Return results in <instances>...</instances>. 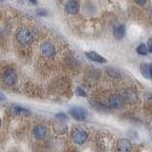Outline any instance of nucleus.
Returning a JSON list of instances; mask_svg holds the SVG:
<instances>
[{"label": "nucleus", "instance_id": "8", "mask_svg": "<svg viewBox=\"0 0 152 152\" xmlns=\"http://www.w3.org/2000/svg\"><path fill=\"white\" fill-rule=\"evenodd\" d=\"M79 11H80V6L76 1L70 0V1H69L66 4V12L68 13L76 14L79 12Z\"/></svg>", "mask_w": 152, "mask_h": 152}, {"label": "nucleus", "instance_id": "12", "mask_svg": "<svg viewBox=\"0 0 152 152\" xmlns=\"http://www.w3.org/2000/svg\"><path fill=\"white\" fill-rule=\"evenodd\" d=\"M11 113L13 114V115H28V114H30V111L21 107L12 106L11 107Z\"/></svg>", "mask_w": 152, "mask_h": 152}, {"label": "nucleus", "instance_id": "6", "mask_svg": "<svg viewBox=\"0 0 152 152\" xmlns=\"http://www.w3.org/2000/svg\"><path fill=\"white\" fill-rule=\"evenodd\" d=\"M41 51L42 53L47 57H51L55 53V49L52 44L49 42H45L41 45Z\"/></svg>", "mask_w": 152, "mask_h": 152}, {"label": "nucleus", "instance_id": "15", "mask_svg": "<svg viewBox=\"0 0 152 152\" xmlns=\"http://www.w3.org/2000/svg\"><path fill=\"white\" fill-rule=\"evenodd\" d=\"M137 52L141 55H145L147 53V50H148V49H147V46L145 44H141L139 47L137 48Z\"/></svg>", "mask_w": 152, "mask_h": 152}, {"label": "nucleus", "instance_id": "5", "mask_svg": "<svg viewBox=\"0 0 152 152\" xmlns=\"http://www.w3.org/2000/svg\"><path fill=\"white\" fill-rule=\"evenodd\" d=\"M49 134V130L48 128L42 125H38L33 128V135H34L37 139H45V138Z\"/></svg>", "mask_w": 152, "mask_h": 152}, {"label": "nucleus", "instance_id": "19", "mask_svg": "<svg viewBox=\"0 0 152 152\" xmlns=\"http://www.w3.org/2000/svg\"><path fill=\"white\" fill-rule=\"evenodd\" d=\"M147 49L150 52H152V39H149L148 42H147Z\"/></svg>", "mask_w": 152, "mask_h": 152}, {"label": "nucleus", "instance_id": "16", "mask_svg": "<svg viewBox=\"0 0 152 152\" xmlns=\"http://www.w3.org/2000/svg\"><path fill=\"white\" fill-rule=\"evenodd\" d=\"M107 72L108 73L109 76H111V77H119L120 76V73H119V71L115 69H112V68H109L107 69Z\"/></svg>", "mask_w": 152, "mask_h": 152}, {"label": "nucleus", "instance_id": "3", "mask_svg": "<svg viewBox=\"0 0 152 152\" xmlns=\"http://www.w3.org/2000/svg\"><path fill=\"white\" fill-rule=\"evenodd\" d=\"M3 81L6 85L12 86L14 85L17 81V73L13 69H7L4 71Z\"/></svg>", "mask_w": 152, "mask_h": 152}, {"label": "nucleus", "instance_id": "23", "mask_svg": "<svg viewBox=\"0 0 152 152\" xmlns=\"http://www.w3.org/2000/svg\"><path fill=\"white\" fill-rule=\"evenodd\" d=\"M28 1H30V2H31V3H33V4H36V0H28Z\"/></svg>", "mask_w": 152, "mask_h": 152}, {"label": "nucleus", "instance_id": "17", "mask_svg": "<svg viewBox=\"0 0 152 152\" xmlns=\"http://www.w3.org/2000/svg\"><path fill=\"white\" fill-rule=\"evenodd\" d=\"M76 94H77L78 96H86V92L81 88H77V89H76Z\"/></svg>", "mask_w": 152, "mask_h": 152}, {"label": "nucleus", "instance_id": "20", "mask_svg": "<svg viewBox=\"0 0 152 152\" xmlns=\"http://www.w3.org/2000/svg\"><path fill=\"white\" fill-rule=\"evenodd\" d=\"M134 1H135L138 5H140V6H142V5H145V1H146V0H134Z\"/></svg>", "mask_w": 152, "mask_h": 152}, {"label": "nucleus", "instance_id": "7", "mask_svg": "<svg viewBox=\"0 0 152 152\" xmlns=\"http://www.w3.org/2000/svg\"><path fill=\"white\" fill-rule=\"evenodd\" d=\"M124 100L123 98L118 94H113L109 99V104L112 108H121L123 107Z\"/></svg>", "mask_w": 152, "mask_h": 152}, {"label": "nucleus", "instance_id": "10", "mask_svg": "<svg viewBox=\"0 0 152 152\" xmlns=\"http://www.w3.org/2000/svg\"><path fill=\"white\" fill-rule=\"evenodd\" d=\"M118 149L120 151H130L132 149L131 142L126 139H121L118 141Z\"/></svg>", "mask_w": 152, "mask_h": 152}, {"label": "nucleus", "instance_id": "11", "mask_svg": "<svg viewBox=\"0 0 152 152\" xmlns=\"http://www.w3.org/2000/svg\"><path fill=\"white\" fill-rule=\"evenodd\" d=\"M124 99L125 101L129 104H134L137 101V94L133 90L127 89L124 92Z\"/></svg>", "mask_w": 152, "mask_h": 152}, {"label": "nucleus", "instance_id": "21", "mask_svg": "<svg viewBox=\"0 0 152 152\" xmlns=\"http://www.w3.org/2000/svg\"><path fill=\"white\" fill-rule=\"evenodd\" d=\"M5 99H6V96L3 93H0V101H4Z\"/></svg>", "mask_w": 152, "mask_h": 152}, {"label": "nucleus", "instance_id": "24", "mask_svg": "<svg viewBox=\"0 0 152 152\" xmlns=\"http://www.w3.org/2000/svg\"><path fill=\"white\" fill-rule=\"evenodd\" d=\"M0 126H1V123H0Z\"/></svg>", "mask_w": 152, "mask_h": 152}, {"label": "nucleus", "instance_id": "4", "mask_svg": "<svg viewBox=\"0 0 152 152\" xmlns=\"http://www.w3.org/2000/svg\"><path fill=\"white\" fill-rule=\"evenodd\" d=\"M69 114L77 121H84L87 117V110L83 107H75L69 109Z\"/></svg>", "mask_w": 152, "mask_h": 152}, {"label": "nucleus", "instance_id": "22", "mask_svg": "<svg viewBox=\"0 0 152 152\" xmlns=\"http://www.w3.org/2000/svg\"><path fill=\"white\" fill-rule=\"evenodd\" d=\"M149 68H150V78L152 79V64L149 65Z\"/></svg>", "mask_w": 152, "mask_h": 152}, {"label": "nucleus", "instance_id": "2", "mask_svg": "<svg viewBox=\"0 0 152 152\" xmlns=\"http://www.w3.org/2000/svg\"><path fill=\"white\" fill-rule=\"evenodd\" d=\"M71 138H72V141L77 145H83L84 142L87 141L88 134L85 130L81 129V128H76L72 131V134H71Z\"/></svg>", "mask_w": 152, "mask_h": 152}, {"label": "nucleus", "instance_id": "14", "mask_svg": "<svg viewBox=\"0 0 152 152\" xmlns=\"http://www.w3.org/2000/svg\"><path fill=\"white\" fill-rule=\"evenodd\" d=\"M141 71L142 75L146 78H150V68L148 64H142L141 65Z\"/></svg>", "mask_w": 152, "mask_h": 152}, {"label": "nucleus", "instance_id": "1", "mask_svg": "<svg viewBox=\"0 0 152 152\" xmlns=\"http://www.w3.org/2000/svg\"><path fill=\"white\" fill-rule=\"evenodd\" d=\"M16 38L18 42L22 45H28L31 43L32 41V34L31 32L27 30V28H23V30H20L17 32Z\"/></svg>", "mask_w": 152, "mask_h": 152}, {"label": "nucleus", "instance_id": "13", "mask_svg": "<svg viewBox=\"0 0 152 152\" xmlns=\"http://www.w3.org/2000/svg\"><path fill=\"white\" fill-rule=\"evenodd\" d=\"M125 35H126V27L124 25H121L115 28V31H114V36H115V38L122 39Z\"/></svg>", "mask_w": 152, "mask_h": 152}, {"label": "nucleus", "instance_id": "18", "mask_svg": "<svg viewBox=\"0 0 152 152\" xmlns=\"http://www.w3.org/2000/svg\"><path fill=\"white\" fill-rule=\"evenodd\" d=\"M37 13L39 14V15L44 16L47 14V12L45 11V10H43V9H39V10H37Z\"/></svg>", "mask_w": 152, "mask_h": 152}, {"label": "nucleus", "instance_id": "9", "mask_svg": "<svg viewBox=\"0 0 152 152\" xmlns=\"http://www.w3.org/2000/svg\"><path fill=\"white\" fill-rule=\"evenodd\" d=\"M86 56L88 57L89 60H91L93 62H97V63H106L107 60L102 57L101 55H99L95 51H88L86 52Z\"/></svg>", "mask_w": 152, "mask_h": 152}]
</instances>
